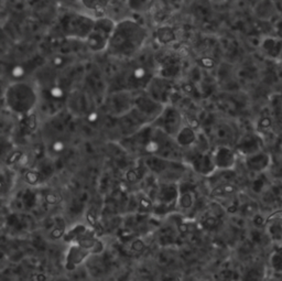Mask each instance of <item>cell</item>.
Here are the masks:
<instances>
[{"mask_svg":"<svg viewBox=\"0 0 282 281\" xmlns=\"http://www.w3.org/2000/svg\"><path fill=\"white\" fill-rule=\"evenodd\" d=\"M179 196V189L172 182H166L159 189L158 201L161 209L167 210L169 207L177 205Z\"/></svg>","mask_w":282,"mask_h":281,"instance_id":"obj_11","label":"cell"},{"mask_svg":"<svg viewBox=\"0 0 282 281\" xmlns=\"http://www.w3.org/2000/svg\"><path fill=\"white\" fill-rule=\"evenodd\" d=\"M157 39L161 44H169L176 40V33L171 26H161L157 31Z\"/></svg>","mask_w":282,"mask_h":281,"instance_id":"obj_19","label":"cell"},{"mask_svg":"<svg viewBox=\"0 0 282 281\" xmlns=\"http://www.w3.org/2000/svg\"><path fill=\"white\" fill-rule=\"evenodd\" d=\"M115 20L109 17H98L95 20V24L93 26L90 36L87 37L85 42L92 52H103L108 48L109 40L116 25Z\"/></svg>","mask_w":282,"mask_h":281,"instance_id":"obj_4","label":"cell"},{"mask_svg":"<svg viewBox=\"0 0 282 281\" xmlns=\"http://www.w3.org/2000/svg\"><path fill=\"white\" fill-rule=\"evenodd\" d=\"M176 142L181 147V148H189L196 143L198 135L191 126L183 125L182 128L180 129L178 135L176 136Z\"/></svg>","mask_w":282,"mask_h":281,"instance_id":"obj_14","label":"cell"},{"mask_svg":"<svg viewBox=\"0 0 282 281\" xmlns=\"http://www.w3.org/2000/svg\"><path fill=\"white\" fill-rule=\"evenodd\" d=\"M92 255L89 250L82 245L77 243H71L65 256V268L68 270L76 269L79 265H82L85 260Z\"/></svg>","mask_w":282,"mask_h":281,"instance_id":"obj_10","label":"cell"},{"mask_svg":"<svg viewBox=\"0 0 282 281\" xmlns=\"http://www.w3.org/2000/svg\"><path fill=\"white\" fill-rule=\"evenodd\" d=\"M96 18L82 12L71 11L60 20V28L66 38L85 40L90 36Z\"/></svg>","mask_w":282,"mask_h":281,"instance_id":"obj_3","label":"cell"},{"mask_svg":"<svg viewBox=\"0 0 282 281\" xmlns=\"http://www.w3.org/2000/svg\"><path fill=\"white\" fill-rule=\"evenodd\" d=\"M40 180V175L36 171H29L25 175V181H28L30 184H36Z\"/></svg>","mask_w":282,"mask_h":281,"instance_id":"obj_24","label":"cell"},{"mask_svg":"<svg viewBox=\"0 0 282 281\" xmlns=\"http://www.w3.org/2000/svg\"><path fill=\"white\" fill-rule=\"evenodd\" d=\"M153 126L164 131L167 135L176 138L180 129L183 127V118L181 113L173 106H166L160 116L152 123Z\"/></svg>","mask_w":282,"mask_h":281,"instance_id":"obj_7","label":"cell"},{"mask_svg":"<svg viewBox=\"0 0 282 281\" xmlns=\"http://www.w3.org/2000/svg\"><path fill=\"white\" fill-rule=\"evenodd\" d=\"M148 39V31L138 21L125 18L116 22L107 52L120 59H131L143 50Z\"/></svg>","mask_w":282,"mask_h":281,"instance_id":"obj_1","label":"cell"},{"mask_svg":"<svg viewBox=\"0 0 282 281\" xmlns=\"http://www.w3.org/2000/svg\"><path fill=\"white\" fill-rule=\"evenodd\" d=\"M276 251H277V252H279L280 255L282 256V246H278L277 248H276Z\"/></svg>","mask_w":282,"mask_h":281,"instance_id":"obj_25","label":"cell"},{"mask_svg":"<svg viewBox=\"0 0 282 281\" xmlns=\"http://www.w3.org/2000/svg\"><path fill=\"white\" fill-rule=\"evenodd\" d=\"M270 266L276 272L282 273V256L276 250L270 257Z\"/></svg>","mask_w":282,"mask_h":281,"instance_id":"obj_22","label":"cell"},{"mask_svg":"<svg viewBox=\"0 0 282 281\" xmlns=\"http://www.w3.org/2000/svg\"><path fill=\"white\" fill-rule=\"evenodd\" d=\"M258 129L261 133H267L271 129V119L269 117L261 118L258 125Z\"/></svg>","mask_w":282,"mask_h":281,"instance_id":"obj_23","label":"cell"},{"mask_svg":"<svg viewBox=\"0 0 282 281\" xmlns=\"http://www.w3.org/2000/svg\"><path fill=\"white\" fill-rule=\"evenodd\" d=\"M270 164V157L264 151H257L246 157V166L252 172L265 171Z\"/></svg>","mask_w":282,"mask_h":281,"instance_id":"obj_12","label":"cell"},{"mask_svg":"<svg viewBox=\"0 0 282 281\" xmlns=\"http://www.w3.org/2000/svg\"><path fill=\"white\" fill-rule=\"evenodd\" d=\"M194 202H195V198H194L193 193L190 190L181 191L179 190V196L177 205L182 210H189L193 206Z\"/></svg>","mask_w":282,"mask_h":281,"instance_id":"obj_18","label":"cell"},{"mask_svg":"<svg viewBox=\"0 0 282 281\" xmlns=\"http://www.w3.org/2000/svg\"><path fill=\"white\" fill-rule=\"evenodd\" d=\"M265 227L273 240H282V212L274 213L268 218Z\"/></svg>","mask_w":282,"mask_h":281,"instance_id":"obj_13","label":"cell"},{"mask_svg":"<svg viewBox=\"0 0 282 281\" xmlns=\"http://www.w3.org/2000/svg\"><path fill=\"white\" fill-rule=\"evenodd\" d=\"M187 149L189 151H185L184 155H182L185 162L201 176L209 177L213 175V172L216 170V166H215L212 153L200 150L194 145Z\"/></svg>","mask_w":282,"mask_h":281,"instance_id":"obj_6","label":"cell"},{"mask_svg":"<svg viewBox=\"0 0 282 281\" xmlns=\"http://www.w3.org/2000/svg\"><path fill=\"white\" fill-rule=\"evenodd\" d=\"M280 58H282V53H281V55H280Z\"/></svg>","mask_w":282,"mask_h":281,"instance_id":"obj_26","label":"cell"},{"mask_svg":"<svg viewBox=\"0 0 282 281\" xmlns=\"http://www.w3.org/2000/svg\"><path fill=\"white\" fill-rule=\"evenodd\" d=\"M261 48L269 58L279 59L282 53V39L274 37L266 38L261 42Z\"/></svg>","mask_w":282,"mask_h":281,"instance_id":"obj_16","label":"cell"},{"mask_svg":"<svg viewBox=\"0 0 282 281\" xmlns=\"http://www.w3.org/2000/svg\"><path fill=\"white\" fill-rule=\"evenodd\" d=\"M5 99L11 111L25 116L37 106L38 94L31 84L26 82H16L8 86Z\"/></svg>","mask_w":282,"mask_h":281,"instance_id":"obj_2","label":"cell"},{"mask_svg":"<svg viewBox=\"0 0 282 281\" xmlns=\"http://www.w3.org/2000/svg\"><path fill=\"white\" fill-rule=\"evenodd\" d=\"M237 151L243 153L246 157L252 155V153L260 151V144L257 137L247 135L240 140L237 145Z\"/></svg>","mask_w":282,"mask_h":281,"instance_id":"obj_17","label":"cell"},{"mask_svg":"<svg viewBox=\"0 0 282 281\" xmlns=\"http://www.w3.org/2000/svg\"><path fill=\"white\" fill-rule=\"evenodd\" d=\"M164 107V104L158 102L149 94L140 95L139 97L135 98V102H133V108L145 118L148 124H152L160 116Z\"/></svg>","mask_w":282,"mask_h":281,"instance_id":"obj_8","label":"cell"},{"mask_svg":"<svg viewBox=\"0 0 282 281\" xmlns=\"http://www.w3.org/2000/svg\"><path fill=\"white\" fill-rule=\"evenodd\" d=\"M126 2L130 10L140 12L149 9L153 0H126Z\"/></svg>","mask_w":282,"mask_h":281,"instance_id":"obj_21","label":"cell"},{"mask_svg":"<svg viewBox=\"0 0 282 281\" xmlns=\"http://www.w3.org/2000/svg\"><path fill=\"white\" fill-rule=\"evenodd\" d=\"M84 8L98 17L105 16L106 11L109 9L112 0H79Z\"/></svg>","mask_w":282,"mask_h":281,"instance_id":"obj_15","label":"cell"},{"mask_svg":"<svg viewBox=\"0 0 282 281\" xmlns=\"http://www.w3.org/2000/svg\"><path fill=\"white\" fill-rule=\"evenodd\" d=\"M146 164L153 173L164 179L166 182H172L180 179L186 170V165L180 160H171L157 156H150Z\"/></svg>","mask_w":282,"mask_h":281,"instance_id":"obj_5","label":"cell"},{"mask_svg":"<svg viewBox=\"0 0 282 281\" xmlns=\"http://www.w3.org/2000/svg\"><path fill=\"white\" fill-rule=\"evenodd\" d=\"M216 170L232 171L236 164V152L227 146H219L212 152Z\"/></svg>","mask_w":282,"mask_h":281,"instance_id":"obj_9","label":"cell"},{"mask_svg":"<svg viewBox=\"0 0 282 281\" xmlns=\"http://www.w3.org/2000/svg\"><path fill=\"white\" fill-rule=\"evenodd\" d=\"M237 189L236 186L230 184V183H223L217 185L215 189L213 190L212 194L214 196H221V198H227V196H232L236 193Z\"/></svg>","mask_w":282,"mask_h":281,"instance_id":"obj_20","label":"cell"}]
</instances>
